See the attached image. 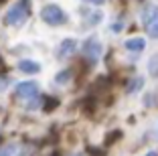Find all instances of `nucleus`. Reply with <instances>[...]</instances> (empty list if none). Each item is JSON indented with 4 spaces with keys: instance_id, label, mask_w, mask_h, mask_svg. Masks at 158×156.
<instances>
[{
    "instance_id": "nucleus-8",
    "label": "nucleus",
    "mask_w": 158,
    "mask_h": 156,
    "mask_svg": "<svg viewBox=\"0 0 158 156\" xmlns=\"http://www.w3.org/2000/svg\"><path fill=\"white\" fill-rule=\"evenodd\" d=\"M19 69L23 71V73L35 75V73L41 71V63H39V61H33V59H24V61H20V63H19Z\"/></svg>"
},
{
    "instance_id": "nucleus-3",
    "label": "nucleus",
    "mask_w": 158,
    "mask_h": 156,
    "mask_svg": "<svg viewBox=\"0 0 158 156\" xmlns=\"http://www.w3.org/2000/svg\"><path fill=\"white\" fill-rule=\"evenodd\" d=\"M41 20L47 23L49 27H61V24L67 23V14L57 4H45L41 8Z\"/></svg>"
},
{
    "instance_id": "nucleus-12",
    "label": "nucleus",
    "mask_w": 158,
    "mask_h": 156,
    "mask_svg": "<svg viewBox=\"0 0 158 156\" xmlns=\"http://www.w3.org/2000/svg\"><path fill=\"white\" fill-rule=\"evenodd\" d=\"M85 2H91V4H103L106 0H85Z\"/></svg>"
},
{
    "instance_id": "nucleus-2",
    "label": "nucleus",
    "mask_w": 158,
    "mask_h": 156,
    "mask_svg": "<svg viewBox=\"0 0 158 156\" xmlns=\"http://www.w3.org/2000/svg\"><path fill=\"white\" fill-rule=\"evenodd\" d=\"M140 16H142V24H144L146 32H148L152 39H158V4L148 2V4L142 8Z\"/></svg>"
},
{
    "instance_id": "nucleus-5",
    "label": "nucleus",
    "mask_w": 158,
    "mask_h": 156,
    "mask_svg": "<svg viewBox=\"0 0 158 156\" xmlns=\"http://www.w3.org/2000/svg\"><path fill=\"white\" fill-rule=\"evenodd\" d=\"M102 43L98 41V37H91V39H87L85 41V45H83V53H85V57H87L91 63H95V61L102 57Z\"/></svg>"
},
{
    "instance_id": "nucleus-13",
    "label": "nucleus",
    "mask_w": 158,
    "mask_h": 156,
    "mask_svg": "<svg viewBox=\"0 0 158 156\" xmlns=\"http://www.w3.org/2000/svg\"><path fill=\"white\" fill-rule=\"evenodd\" d=\"M144 156H158V152H154V150H150V152H146Z\"/></svg>"
},
{
    "instance_id": "nucleus-6",
    "label": "nucleus",
    "mask_w": 158,
    "mask_h": 156,
    "mask_svg": "<svg viewBox=\"0 0 158 156\" xmlns=\"http://www.w3.org/2000/svg\"><path fill=\"white\" fill-rule=\"evenodd\" d=\"M75 49H77V41H75V39H65V41L59 45V49H57V57H59V59H67L69 55H73Z\"/></svg>"
},
{
    "instance_id": "nucleus-11",
    "label": "nucleus",
    "mask_w": 158,
    "mask_h": 156,
    "mask_svg": "<svg viewBox=\"0 0 158 156\" xmlns=\"http://www.w3.org/2000/svg\"><path fill=\"white\" fill-rule=\"evenodd\" d=\"M14 154H16V146L14 144H8V146L0 148V156H14Z\"/></svg>"
},
{
    "instance_id": "nucleus-10",
    "label": "nucleus",
    "mask_w": 158,
    "mask_h": 156,
    "mask_svg": "<svg viewBox=\"0 0 158 156\" xmlns=\"http://www.w3.org/2000/svg\"><path fill=\"white\" fill-rule=\"evenodd\" d=\"M69 79H71V71H61V73L55 77V81L59 83V85H65V83L69 81Z\"/></svg>"
},
{
    "instance_id": "nucleus-9",
    "label": "nucleus",
    "mask_w": 158,
    "mask_h": 156,
    "mask_svg": "<svg viewBox=\"0 0 158 156\" xmlns=\"http://www.w3.org/2000/svg\"><path fill=\"white\" fill-rule=\"evenodd\" d=\"M144 87V77H136V79H132L130 83H128V93H134V91H140V89Z\"/></svg>"
},
{
    "instance_id": "nucleus-4",
    "label": "nucleus",
    "mask_w": 158,
    "mask_h": 156,
    "mask_svg": "<svg viewBox=\"0 0 158 156\" xmlns=\"http://www.w3.org/2000/svg\"><path fill=\"white\" fill-rule=\"evenodd\" d=\"M39 93V85L35 81H20L16 87H14V95L20 97V99H31V97H37Z\"/></svg>"
},
{
    "instance_id": "nucleus-7",
    "label": "nucleus",
    "mask_w": 158,
    "mask_h": 156,
    "mask_svg": "<svg viewBox=\"0 0 158 156\" xmlns=\"http://www.w3.org/2000/svg\"><path fill=\"white\" fill-rule=\"evenodd\" d=\"M124 49H128L130 53H142L146 49V39L144 37H134V39H128L124 43Z\"/></svg>"
},
{
    "instance_id": "nucleus-1",
    "label": "nucleus",
    "mask_w": 158,
    "mask_h": 156,
    "mask_svg": "<svg viewBox=\"0 0 158 156\" xmlns=\"http://www.w3.org/2000/svg\"><path fill=\"white\" fill-rule=\"evenodd\" d=\"M31 16V0H19L14 2L4 14V23L8 27H20Z\"/></svg>"
}]
</instances>
